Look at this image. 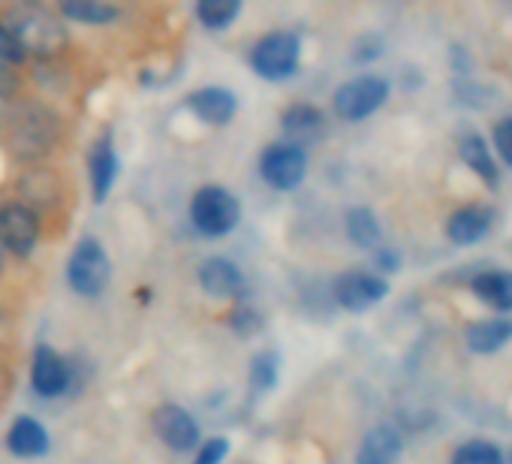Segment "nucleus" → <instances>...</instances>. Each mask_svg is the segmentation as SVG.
<instances>
[{
    "mask_svg": "<svg viewBox=\"0 0 512 464\" xmlns=\"http://www.w3.org/2000/svg\"><path fill=\"white\" fill-rule=\"evenodd\" d=\"M52 239V226L34 208L10 193H0V245H4L13 266L28 269Z\"/></svg>",
    "mask_w": 512,
    "mask_h": 464,
    "instance_id": "0eeeda50",
    "label": "nucleus"
},
{
    "mask_svg": "<svg viewBox=\"0 0 512 464\" xmlns=\"http://www.w3.org/2000/svg\"><path fill=\"white\" fill-rule=\"evenodd\" d=\"M491 226H494V208L482 202H470L446 217L443 232L455 248H473L488 236Z\"/></svg>",
    "mask_w": 512,
    "mask_h": 464,
    "instance_id": "6ab92c4d",
    "label": "nucleus"
},
{
    "mask_svg": "<svg viewBox=\"0 0 512 464\" xmlns=\"http://www.w3.org/2000/svg\"><path fill=\"white\" fill-rule=\"evenodd\" d=\"M341 226H344V239L356 251L371 254L383 245V223L371 205H350L341 217Z\"/></svg>",
    "mask_w": 512,
    "mask_h": 464,
    "instance_id": "4be33fe9",
    "label": "nucleus"
},
{
    "mask_svg": "<svg viewBox=\"0 0 512 464\" xmlns=\"http://www.w3.org/2000/svg\"><path fill=\"white\" fill-rule=\"evenodd\" d=\"M458 157L461 163L485 184V187H497L500 184V166H497V157L488 145V139L476 130H467L461 139H458Z\"/></svg>",
    "mask_w": 512,
    "mask_h": 464,
    "instance_id": "5701e85b",
    "label": "nucleus"
},
{
    "mask_svg": "<svg viewBox=\"0 0 512 464\" xmlns=\"http://www.w3.org/2000/svg\"><path fill=\"white\" fill-rule=\"evenodd\" d=\"M404 269V257H401V251L398 248H392V245H380L377 251H371V272L374 275H380V278H392V275H398Z\"/></svg>",
    "mask_w": 512,
    "mask_h": 464,
    "instance_id": "473e14b6",
    "label": "nucleus"
},
{
    "mask_svg": "<svg viewBox=\"0 0 512 464\" xmlns=\"http://www.w3.org/2000/svg\"><path fill=\"white\" fill-rule=\"evenodd\" d=\"M19 383V356L10 344H0V410L10 401Z\"/></svg>",
    "mask_w": 512,
    "mask_h": 464,
    "instance_id": "7c9ffc66",
    "label": "nucleus"
},
{
    "mask_svg": "<svg viewBox=\"0 0 512 464\" xmlns=\"http://www.w3.org/2000/svg\"><path fill=\"white\" fill-rule=\"evenodd\" d=\"M244 205L238 193L220 181H205L187 196V223L205 242H223L241 226Z\"/></svg>",
    "mask_w": 512,
    "mask_h": 464,
    "instance_id": "423d86ee",
    "label": "nucleus"
},
{
    "mask_svg": "<svg viewBox=\"0 0 512 464\" xmlns=\"http://www.w3.org/2000/svg\"><path fill=\"white\" fill-rule=\"evenodd\" d=\"M76 139V118L67 106L28 94L0 124V154L10 169L67 163Z\"/></svg>",
    "mask_w": 512,
    "mask_h": 464,
    "instance_id": "f257e3e1",
    "label": "nucleus"
},
{
    "mask_svg": "<svg viewBox=\"0 0 512 464\" xmlns=\"http://www.w3.org/2000/svg\"><path fill=\"white\" fill-rule=\"evenodd\" d=\"M13 272V263H10V257H7V251H4V245H0V281H7V275Z\"/></svg>",
    "mask_w": 512,
    "mask_h": 464,
    "instance_id": "c9c22d12",
    "label": "nucleus"
},
{
    "mask_svg": "<svg viewBox=\"0 0 512 464\" xmlns=\"http://www.w3.org/2000/svg\"><path fill=\"white\" fill-rule=\"evenodd\" d=\"M0 193H10L28 208H34L55 232V239L67 229L70 214L79 205V187L67 163H40L10 169Z\"/></svg>",
    "mask_w": 512,
    "mask_h": 464,
    "instance_id": "f03ea898",
    "label": "nucleus"
},
{
    "mask_svg": "<svg viewBox=\"0 0 512 464\" xmlns=\"http://www.w3.org/2000/svg\"><path fill=\"white\" fill-rule=\"evenodd\" d=\"M121 151H118V139L112 127H100L94 133V139L85 148V184H88V196L94 205H106L121 181Z\"/></svg>",
    "mask_w": 512,
    "mask_h": 464,
    "instance_id": "9b49d317",
    "label": "nucleus"
},
{
    "mask_svg": "<svg viewBox=\"0 0 512 464\" xmlns=\"http://www.w3.org/2000/svg\"><path fill=\"white\" fill-rule=\"evenodd\" d=\"M133 299H136L139 308H148V305L154 302V287H145V284L136 287V290H133Z\"/></svg>",
    "mask_w": 512,
    "mask_h": 464,
    "instance_id": "f704fd0d",
    "label": "nucleus"
},
{
    "mask_svg": "<svg viewBox=\"0 0 512 464\" xmlns=\"http://www.w3.org/2000/svg\"><path fill=\"white\" fill-rule=\"evenodd\" d=\"M232 455V437L229 434H205L199 446L190 455V464H226Z\"/></svg>",
    "mask_w": 512,
    "mask_h": 464,
    "instance_id": "c756f323",
    "label": "nucleus"
},
{
    "mask_svg": "<svg viewBox=\"0 0 512 464\" xmlns=\"http://www.w3.org/2000/svg\"><path fill=\"white\" fill-rule=\"evenodd\" d=\"M512 341V317H485L473 320L464 329V344L473 356H494Z\"/></svg>",
    "mask_w": 512,
    "mask_h": 464,
    "instance_id": "b1692460",
    "label": "nucleus"
},
{
    "mask_svg": "<svg viewBox=\"0 0 512 464\" xmlns=\"http://www.w3.org/2000/svg\"><path fill=\"white\" fill-rule=\"evenodd\" d=\"M55 10L70 28H88V31L124 28L130 16V7L115 4V0H58Z\"/></svg>",
    "mask_w": 512,
    "mask_h": 464,
    "instance_id": "a211bd4d",
    "label": "nucleus"
},
{
    "mask_svg": "<svg viewBox=\"0 0 512 464\" xmlns=\"http://www.w3.org/2000/svg\"><path fill=\"white\" fill-rule=\"evenodd\" d=\"M449 464H506V452L485 437H470L452 449Z\"/></svg>",
    "mask_w": 512,
    "mask_h": 464,
    "instance_id": "cd10ccee",
    "label": "nucleus"
},
{
    "mask_svg": "<svg viewBox=\"0 0 512 464\" xmlns=\"http://www.w3.org/2000/svg\"><path fill=\"white\" fill-rule=\"evenodd\" d=\"M148 428L154 434V440L172 452V455H193V449L199 446L202 434V422L196 419V413L178 401H160L148 410Z\"/></svg>",
    "mask_w": 512,
    "mask_h": 464,
    "instance_id": "f8f14e48",
    "label": "nucleus"
},
{
    "mask_svg": "<svg viewBox=\"0 0 512 464\" xmlns=\"http://www.w3.org/2000/svg\"><path fill=\"white\" fill-rule=\"evenodd\" d=\"M392 287L386 278L374 275L371 269H344L329 281L332 305L344 314H368L371 308L383 305L389 299Z\"/></svg>",
    "mask_w": 512,
    "mask_h": 464,
    "instance_id": "ddd939ff",
    "label": "nucleus"
},
{
    "mask_svg": "<svg viewBox=\"0 0 512 464\" xmlns=\"http://www.w3.org/2000/svg\"><path fill=\"white\" fill-rule=\"evenodd\" d=\"M190 16L205 34H229L244 16V4L241 0H196L190 7Z\"/></svg>",
    "mask_w": 512,
    "mask_h": 464,
    "instance_id": "a878e982",
    "label": "nucleus"
},
{
    "mask_svg": "<svg viewBox=\"0 0 512 464\" xmlns=\"http://www.w3.org/2000/svg\"><path fill=\"white\" fill-rule=\"evenodd\" d=\"M247 70L269 85H287L302 73L305 40L293 28H269L256 37L244 52Z\"/></svg>",
    "mask_w": 512,
    "mask_h": 464,
    "instance_id": "20e7f679",
    "label": "nucleus"
},
{
    "mask_svg": "<svg viewBox=\"0 0 512 464\" xmlns=\"http://www.w3.org/2000/svg\"><path fill=\"white\" fill-rule=\"evenodd\" d=\"M506 464H512V446H509V452H506Z\"/></svg>",
    "mask_w": 512,
    "mask_h": 464,
    "instance_id": "e433bc0d",
    "label": "nucleus"
},
{
    "mask_svg": "<svg viewBox=\"0 0 512 464\" xmlns=\"http://www.w3.org/2000/svg\"><path fill=\"white\" fill-rule=\"evenodd\" d=\"M0 16L7 19V25L19 37L31 64H55V61H70L79 55L73 28L58 16L55 4L22 0V4L0 7Z\"/></svg>",
    "mask_w": 512,
    "mask_h": 464,
    "instance_id": "7ed1b4c3",
    "label": "nucleus"
},
{
    "mask_svg": "<svg viewBox=\"0 0 512 464\" xmlns=\"http://www.w3.org/2000/svg\"><path fill=\"white\" fill-rule=\"evenodd\" d=\"M404 455V434L395 422L371 425L353 455V464H398Z\"/></svg>",
    "mask_w": 512,
    "mask_h": 464,
    "instance_id": "aec40b11",
    "label": "nucleus"
},
{
    "mask_svg": "<svg viewBox=\"0 0 512 464\" xmlns=\"http://www.w3.org/2000/svg\"><path fill=\"white\" fill-rule=\"evenodd\" d=\"M196 287L205 299L226 305L250 299V281L244 269L226 254H208L196 263Z\"/></svg>",
    "mask_w": 512,
    "mask_h": 464,
    "instance_id": "4468645a",
    "label": "nucleus"
},
{
    "mask_svg": "<svg viewBox=\"0 0 512 464\" xmlns=\"http://www.w3.org/2000/svg\"><path fill=\"white\" fill-rule=\"evenodd\" d=\"M112 278H115V263H112L106 242L100 236H91V232L79 236L67 254V263H64L67 290L76 299L97 302L109 293Z\"/></svg>",
    "mask_w": 512,
    "mask_h": 464,
    "instance_id": "6e6552de",
    "label": "nucleus"
},
{
    "mask_svg": "<svg viewBox=\"0 0 512 464\" xmlns=\"http://www.w3.org/2000/svg\"><path fill=\"white\" fill-rule=\"evenodd\" d=\"M467 287L497 317L512 314V272L509 269H482L470 278Z\"/></svg>",
    "mask_w": 512,
    "mask_h": 464,
    "instance_id": "412c9836",
    "label": "nucleus"
},
{
    "mask_svg": "<svg viewBox=\"0 0 512 464\" xmlns=\"http://www.w3.org/2000/svg\"><path fill=\"white\" fill-rule=\"evenodd\" d=\"M52 431L34 413H16L4 428V449L19 461H43L52 452Z\"/></svg>",
    "mask_w": 512,
    "mask_h": 464,
    "instance_id": "f3484780",
    "label": "nucleus"
},
{
    "mask_svg": "<svg viewBox=\"0 0 512 464\" xmlns=\"http://www.w3.org/2000/svg\"><path fill=\"white\" fill-rule=\"evenodd\" d=\"M278 130H281L278 139H287L311 151L314 145H323L329 136V112L311 100H290L278 112Z\"/></svg>",
    "mask_w": 512,
    "mask_h": 464,
    "instance_id": "dca6fc26",
    "label": "nucleus"
},
{
    "mask_svg": "<svg viewBox=\"0 0 512 464\" xmlns=\"http://www.w3.org/2000/svg\"><path fill=\"white\" fill-rule=\"evenodd\" d=\"M488 145H491L494 157H497L503 166H509V169H512V115H506V118L494 121Z\"/></svg>",
    "mask_w": 512,
    "mask_h": 464,
    "instance_id": "2f4dec72",
    "label": "nucleus"
},
{
    "mask_svg": "<svg viewBox=\"0 0 512 464\" xmlns=\"http://www.w3.org/2000/svg\"><path fill=\"white\" fill-rule=\"evenodd\" d=\"M383 52H386V43H383L380 34H362V37H356V43L350 49V58H353V64L368 67V64L380 61Z\"/></svg>",
    "mask_w": 512,
    "mask_h": 464,
    "instance_id": "72a5a7b5",
    "label": "nucleus"
},
{
    "mask_svg": "<svg viewBox=\"0 0 512 464\" xmlns=\"http://www.w3.org/2000/svg\"><path fill=\"white\" fill-rule=\"evenodd\" d=\"M250 398H269L281 386V353L272 347L256 350L247 359V374H244Z\"/></svg>",
    "mask_w": 512,
    "mask_h": 464,
    "instance_id": "393cba45",
    "label": "nucleus"
},
{
    "mask_svg": "<svg viewBox=\"0 0 512 464\" xmlns=\"http://www.w3.org/2000/svg\"><path fill=\"white\" fill-rule=\"evenodd\" d=\"M82 368L85 362L79 356H70L49 341H37L28 353V389L49 404L73 398L88 383Z\"/></svg>",
    "mask_w": 512,
    "mask_h": 464,
    "instance_id": "39448f33",
    "label": "nucleus"
},
{
    "mask_svg": "<svg viewBox=\"0 0 512 464\" xmlns=\"http://www.w3.org/2000/svg\"><path fill=\"white\" fill-rule=\"evenodd\" d=\"M220 323H223V329H226L235 341H253V338H260V335L269 329L266 311H263L260 305H256L253 299L226 305V308L220 311Z\"/></svg>",
    "mask_w": 512,
    "mask_h": 464,
    "instance_id": "bb28decb",
    "label": "nucleus"
},
{
    "mask_svg": "<svg viewBox=\"0 0 512 464\" xmlns=\"http://www.w3.org/2000/svg\"><path fill=\"white\" fill-rule=\"evenodd\" d=\"M0 64L10 70H19V73H28V67H31L28 52L22 49L19 37L13 34V28L7 25L4 16H0Z\"/></svg>",
    "mask_w": 512,
    "mask_h": 464,
    "instance_id": "c85d7f7f",
    "label": "nucleus"
},
{
    "mask_svg": "<svg viewBox=\"0 0 512 464\" xmlns=\"http://www.w3.org/2000/svg\"><path fill=\"white\" fill-rule=\"evenodd\" d=\"M392 97V82L380 73H356L332 91V115L344 124H362L374 118Z\"/></svg>",
    "mask_w": 512,
    "mask_h": 464,
    "instance_id": "9d476101",
    "label": "nucleus"
},
{
    "mask_svg": "<svg viewBox=\"0 0 512 464\" xmlns=\"http://www.w3.org/2000/svg\"><path fill=\"white\" fill-rule=\"evenodd\" d=\"M181 109L205 130H229L241 112V100L226 85H196L181 97Z\"/></svg>",
    "mask_w": 512,
    "mask_h": 464,
    "instance_id": "2eb2a0df",
    "label": "nucleus"
},
{
    "mask_svg": "<svg viewBox=\"0 0 512 464\" xmlns=\"http://www.w3.org/2000/svg\"><path fill=\"white\" fill-rule=\"evenodd\" d=\"M256 175L272 193H296L311 175V151L287 139H272L256 154Z\"/></svg>",
    "mask_w": 512,
    "mask_h": 464,
    "instance_id": "1a4fd4ad",
    "label": "nucleus"
}]
</instances>
